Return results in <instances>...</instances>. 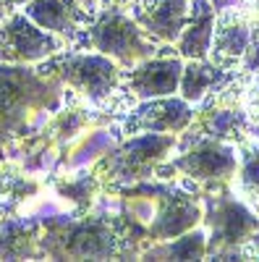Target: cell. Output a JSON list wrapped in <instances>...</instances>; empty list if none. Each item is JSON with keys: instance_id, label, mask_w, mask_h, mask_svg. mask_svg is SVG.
I'll return each instance as SVG.
<instances>
[{"instance_id": "obj_1", "label": "cell", "mask_w": 259, "mask_h": 262, "mask_svg": "<svg viewBox=\"0 0 259 262\" xmlns=\"http://www.w3.org/2000/svg\"><path fill=\"white\" fill-rule=\"evenodd\" d=\"M42 257L53 259H126L128 249L113 212H79L42 221Z\"/></svg>"}, {"instance_id": "obj_2", "label": "cell", "mask_w": 259, "mask_h": 262, "mask_svg": "<svg viewBox=\"0 0 259 262\" xmlns=\"http://www.w3.org/2000/svg\"><path fill=\"white\" fill-rule=\"evenodd\" d=\"M42 71H50L48 76L58 79L60 84H66L68 90H74V97L102 107V111H123L128 113L134 107V102L121 92V76L123 69L97 50H71V53H58L48 58L45 66H39Z\"/></svg>"}, {"instance_id": "obj_3", "label": "cell", "mask_w": 259, "mask_h": 262, "mask_svg": "<svg viewBox=\"0 0 259 262\" xmlns=\"http://www.w3.org/2000/svg\"><path fill=\"white\" fill-rule=\"evenodd\" d=\"M239 173V147L212 137H191L183 131L178 155L157 165L155 179H176L183 186L209 194L230 189Z\"/></svg>"}, {"instance_id": "obj_4", "label": "cell", "mask_w": 259, "mask_h": 262, "mask_svg": "<svg viewBox=\"0 0 259 262\" xmlns=\"http://www.w3.org/2000/svg\"><path fill=\"white\" fill-rule=\"evenodd\" d=\"M178 147V134H134L123 137L113 149L95 160L92 173L102 184V191L118 186H131L147 179H155L160 163L170 160Z\"/></svg>"}, {"instance_id": "obj_5", "label": "cell", "mask_w": 259, "mask_h": 262, "mask_svg": "<svg viewBox=\"0 0 259 262\" xmlns=\"http://www.w3.org/2000/svg\"><path fill=\"white\" fill-rule=\"evenodd\" d=\"M202 226L207 231V257L212 259H244L241 247L259 228V212H254L233 189L202 194Z\"/></svg>"}, {"instance_id": "obj_6", "label": "cell", "mask_w": 259, "mask_h": 262, "mask_svg": "<svg viewBox=\"0 0 259 262\" xmlns=\"http://www.w3.org/2000/svg\"><path fill=\"white\" fill-rule=\"evenodd\" d=\"M84 50H97L107 58H113L126 71L131 66L152 58L160 50V45L144 34V29L136 24L128 11L100 6L89 21V29H86Z\"/></svg>"}, {"instance_id": "obj_7", "label": "cell", "mask_w": 259, "mask_h": 262, "mask_svg": "<svg viewBox=\"0 0 259 262\" xmlns=\"http://www.w3.org/2000/svg\"><path fill=\"white\" fill-rule=\"evenodd\" d=\"M53 76L42 69H27L21 63H0V139L18 126L27 116L45 111L48 102H58L53 92Z\"/></svg>"}, {"instance_id": "obj_8", "label": "cell", "mask_w": 259, "mask_h": 262, "mask_svg": "<svg viewBox=\"0 0 259 262\" xmlns=\"http://www.w3.org/2000/svg\"><path fill=\"white\" fill-rule=\"evenodd\" d=\"M244 90L246 81L236 76L223 90H215L199 100V107L194 111V121L186 128L191 137H212L220 142L239 144L249 139L251 121L244 107Z\"/></svg>"}, {"instance_id": "obj_9", "label": "cell", "mask_w": 259, "mask_h": 262, "mask_svg": "<svg viewBox=\"0 0 259 262\" xmlns=\"http://www.w3.org/2000/svg\"><path fill=\"white\" fill-rule=\"evenodd\" d=\"M63 48H68L66 39L37 27L21 11H11L0 21V63H42L58 55Z\"/></svg>"}, {"instance_id": "obj_10", "label": "cell", "mask_w": 259, "mask_h": 262, "mask_svg": "<svg viewBox=\"0 0 259 262\" xmlns=\"http://www.w3.org/2000/svg\"><path fill=\"white\" fill-rule=\"evenodd\" d=\"M183 58L173 45H160V50L131 69H126L121 76V92L136 102L149 97H168L178 92L181 74H183Z\"/></svg>"}, {"instance_id": "obj_11", "label": "cell", "mask_w": 259, "mask_h": 262, "mask_svg": "<svg viewBox=\"0 0 259 262\" xmlns=\"http://www.w3.org/2000/svg\"><path fill=\"white\" fill-rule=\"evenodd\" d=\"M194 121V107L181 95L139 100L121 121L123 137L134 134H183Z\"/></svg>"}, {"instance_id": "obj_12", "label": "cell", "mask_w": 259, "mask_h": 262, "mask_svg": "<svg viewBox=\"0 0 259 262\" xmlns=\"http://www.w3.org/2000/svg\"><path fill=\"white\" fill-rule=\"evenodd\" d=\"M18 11L45 32L66 39L74 50L86 48V29L95 13L86 11L81 0H27L24 6H18Z\"/></svg>"}, {"instance_id": "obj_13", "label": "cell", "mask_w": 259, "mask_h": 262, "mask_svg": "<svg viewBox=\"0 0 259 262\" xmlns=\"http://www.w3.org/2000/svg\"><path fill=\"white\" fill-rule=\"evenodd\" d=\"M251 42V24L244 11L236 6H225L215 11V29H212V45L209 60L225 71H236L241 63V55Z\"/></svg>"}, {"instance_id": "obj_14", "label": "cell", "mask_w": 259, "mask_h": 262, "mask_svg": "<svg viewBox=\"0 0 259 262\" xmlns=\"http://www.w3.org/2000/svg\"><path fill=\"white\" fill-rule=\"evenodd\" d=\"M128 13L157 45H176L189 18V0H136Z\"/></svg>"}, {"instance_id": "obj_15", "label": "cell", "mask_w": 259, "mask_h": 262, "mask_svg": "<svg viewBox=\"0 0 259 262\" xmlns=\"http://www.w3.org/2000/svg\"><path fill=\"white\" fill-rule=\"evenodd\" d=\"M215 29V6L212 0H189V18L181 37L176 39V50L183 60H207Z\"/></svg>"}, {"instance_id": "obj_16", "label": "cell", "mask_w": 259, "mask_h": 262, "mask_svg": "<svg viewBox=\"0 0 259 262\" xmlns=\"http://www.w3.org/2000/svg\"><path fill=\"white\" fill-rule=\"evenodd\" d=\"M42 221L37 217H3L0 221V259H39Z\"/></svg>"}, {"instance_id": "obj_17", "label": "cell", "mask_w": 259, "mask_h": 262, "mask_svg": "<svg viewBox=\"0 0 259 262\" xmlns=\"http://www.w3.org/2000/svg\"><path fill=\"white\" fill-rule=\"evenodd\" d=\"M233 79H236V71L218 69L209 58L207 60H186L181 84H178V95L189 102H199L204 95H209L215 90H223Z\"/></svg>"}, {"instance_id": "obj_18", "label": "cell", "mask_w": 259, "mask_h": 262, "mask_svg": "<svg viewBox=\"0 0 259 262\" xmlns=\"http://www.w3.org/2000/svg\"><path fill=\"white\" fill-rule=\"evenodd\" d=\"M236 147H239V173H236L230 189L254 212H259V139L249 137Z\"/></svg>"}, {"instance_id": "obj_19", "label": "cell", "mask_w": 259, "mask_h": 262, "mask_svg": "<svg viewBox=\"0 0 259 262\" xmlns=\"http://www.w3.org/2000/svg\"><path fill=\"white\" fill-rule=\"evenodd\" d=\"M207 257V231L204 226L191 228L170 242H157L142 252V259H204Z\"/></svg>"}, {"instance_id": "obj_20", "label": "cell", "mask_w": 259, "mask_h": 262, "mask_svg": "<svg viewBox=\"0 0 259 262\" xmlns=\"http://www.w3.org/2000/svg\"><path fill=\"white\" fill-rule=\"evenodd\" d=\"M100 191H102V184L97 181V176L92 170H84V173H79V176H71V179L58 184V194L63 196V200L74 202L79 207V212L89 210Z\"/></svg>"}, {"instance_id": "obj_21", "label": "cell", "mask_w": 259, "mask_h": 262, "mask_svg": "<svg viewBox=\"0 0 259 262\" xmlns=\"http://www.w3.org/2000/svg\"><path fill=\"white\" fill-rule=\"evenodd\" d=\"M89 121V113H86V107H63L58 111L55 116V123H53V134H55V142H68L74 139L79 131L86 126Z\"/></svg>"}, {"instance_id": "obj_22", "label": "cell", "mask_w": 259, "mask_h": 262, "mask_svg": "<svg viewBox=\"0 0 259 262\" xmlns=\"http://www.w3.org/2000/svg\"><path fill=\"white\" fill-rule=\"evenodd\" d=\"M236 76L241 81H251V79H259V34L251 37V42L246 45L244 55H241V63L236 69Z\"/></svg>"}, {"instance_id": "obj_23", "label": "cell", "mask_w": 259, "mask_h": 262, "mask_svg": "<svg viewBox=\"0 0 259 262\" xmlns=\"http://www.w3.org/2000/svg\"><path fill=\"white\" fill-rule=\"evenodd\" d=\"M244 107H246V116L251 123L259 121V79L246 81V90H244Z\"/></svg>"}, {"instance_id": "obj_24", "label": "cell", "mask_w": 259, "mask_h": 262, "mask_svg": "<svg viewBox=\"0 0 259 262\" xmlns=\"http://www.w3.org/2000/svg\"><path fill=\"white\" fill-rule=\"evenodd\" d=\"M244 252V259H259V228L249 236V242L241 247Z\"/></svg>"}, {"instance_id": "obj_25", "label": "cell", "mask_w": 259, "mask_h": 262, "mask_svg": "<svg viewBox=\"0 0 259 262\" xmlns=\"http://www.w3.org/2000/svg\"><path fill=\"white\" fill-rule=\"evenodd\" d=\"M13 176L3 168V163H0V196H11V189H13Z\"/></svg>"}, {"instance_id": "obj_26", "label": "cell", "mask_w": 259, "mask_h": 262, "mask_svg": "<svg viewBox=\"0 0 259 262\" xmlns=\"http://www.w3.org/2000/svg\"><path fill=\"white\" fill-rule=\"evenodd\" d=\"M136 3V0H100V6H113V8H123V11H128Z\"/></svg>"}, {"instance_id": "obj_27", "label": "cell", "mask_w": 259, "mask_h": 262, "mask_svg": "<svg viewBox=\"0 0 259 262\" xmlns=\"http://www.w3.org/2000/svg\"><path fill=\"white\" fill-rule=\"evenodd\" d=\"M13 11V6H11V0H0V21H3L8 13Z\"/></svg>"}, {"instance_id": "obj_28", "label": "cell", "mask_w": 259, "mask_h": 262, "mask_svg": "<svg viewBox=\"0 0 259 262\" xmlns=\"http://www.w3.org/2000/svg\"><path fill=\"white\" fill-rule=\"evenodd\" d=\"M81 6L89 11V13H95V11L100 8V0H81Z\"/></svg>"}, {"instance_id": "obj_29", "label": "cell", "mask_w": 259, "mask_h": 262, "mask_svg": "<svg viewBox=\"0 0 259 262\" xmlns=\"http://www.w3.org/2000/svg\"><path fill=\"white\" fill-rule=\"evenodd\" d=\"M249 137L259 139V121H256V123H251V134H249Z\"/></svg>"}, {"instance_id": "obj_30", "label": "cell", "mask_w": 259, "mask_h": 262, "mask_svg": "<svg viewBox=\"0 0 259 262\" xmlns=\"http://www.w3.org/2000/svg\"><path fill=\"white\" fill-rule=\"evenodd\" d=\"M6 212H8V207H6V205H0V221L6 217Z\"/></svg>"}, {"instance_id": "obj_31", "label": "cell", "mask_w": 259, "mask_h": 262, "mask_svg": "<svg viewBox=\"0 0 259 262\" xmlns=\"http://www.w3.org/2000/svg\"><path fill=\"white\" fill-rule=\"evenodd\" d=\"M27 0H11V6H24Z\"/></svg>"}, {"instance_id": "obj_32", "label": "cell", "mask_w": 259, "mask_h": 262, "mask_svg": "<svg viewBox=\"0 0 259 262\" xmlns=\"http://www.w3.org/2000/svg\"><path fill=\"white\" fill-rule=\"evenodd\" d=\"M228 3H230V6H236V3H239V0H228Z\"/></svg>"}]
</instances>
